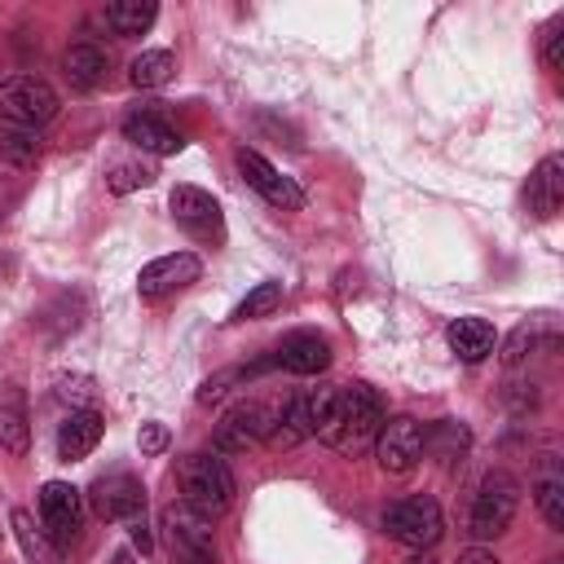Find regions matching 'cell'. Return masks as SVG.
<instances>
[{"instance_id": "cell-9", "label": "cell", "mask_w": 564, "mask_h": 564, "mask_svg": "<svg viewBox=\"0 0 564 564\" xmlns=\"http://www.w3.org/2000/svg\"><path fill=\"white\" fill-rule=\"evenodd\" d=\"M167 203H172V220H176L189 238H198V242H220V238H225L220 203H216L207 189H198V185H176Z\"/></svg>"}, {"instance_id": "cell-34", "label": "cell", "mask_w": 564, "mask_h": 564, "mask_svg": "<svg viewBox=\"0 0 564 564\" xmlns=\"http://www.w3.org/2000/svg\"><path fill=\"white\" fill-rule=\"evenodd\" d=\"M458 564H498V555H494V551H485V546H471V551H463V555H458Z\"/></svg>"}, {"instance_id": "cell-28", "label": "cell", "mask_w": 564, "mask_h": 564, "mask_svg": "<svg viewBox=\"0 0 564 564\" xmlns=\"http://www.w3.org/2000/svg\"><path fill=\"white\" fill-rule=\"evenodd\" d=\"M538 511H542V520L551 524V529H564V485L551 476V480H538Z\"/></svg>"}, {"instance_id": "cell-32", "label": "cell", "mask_w": 564, "mask_h": 564, "mask_svg": "<svg viewBox=\"0 0 564 564\" xmlns=\"http://www.w3.org/2000/svg\"><path fill=\"white\" fill-rule=\"evenodd\" d=\"M141 454H163L167 449V427L163 423H141Z\"/></svg>"}, {"instance_id": "cell-24", "label": "cell", "mask_w": 564, "mask_h": 564, "mask_svg": "<svg viewBox=\"0 0 564 564\" xmlns=\"http://www.w3.org/2000/svg\"><path fill=\"white\" fill-rule=\"evenodd\" d=\"M172 75H176V57L167 48H150V53L132 57V66H128L132 88H163Z\"/></svg>"}, {"instance_id": "cell-18", "label": "cell", "mask_w": 564, "mask_h": 564, "mask_svg": "<svg viewBox=\"0 0 564 564\" xmlns=\"http://www.w3.org/2000/svg\"><path fill=\"white\" fill-rule=\"evenodd\" d=\"M62 70H66V84L75 93H93L106 84V70H110V57L97 48V44H70L62 53Z\"/></svg>"}, {"instance_id": "cell-13", "label": "cell", "mask_w": 564, "mask_h": 564, "mask_svg": "<svg viewBox=\"0 0 564 564\" xmlns=\"http://www.w3.org/2000/svg\"><path fill=\"white\" fill-rule=\"evenodd\" d=\"M198 273H203L198 256H189V251H172V256L150 260V264L137 273V291H141L145 300H159V295H167V291H181V286L198 282Z\"/></svg>"}, {"instance_id": "cell-5", "label": "cell", "mask_w": 564, "mask_h": 564, "mask_svg": "<svg viewBox=\"0 0 564 564\" xmlns=\"http://www.w3.org/2000/svg\"><path fill=\"white\" fill-rule=\"evenodd\" d=\"M163 542L172 564H220L216 542H212V520L189 511L185 502H172L163 511Z\"/></svg>"}, {"instance_id": "cell-19", "label": "cell", "mask_w": 564, "mask_h": 564, "mask_svg": "<svg viewBox=\"0 0 564 564\" xmlns=\"http://www.w3.org/2000/svg\"><path fill=\"white\" fill-rule=\"evenodd\" d=\"M445 339H449V348L463 357V361H485L489 352H494V344H498V335H494V326L485 322V317H454L449 322V330H445Z\"/></svg>"}, {"instance_id": "cell-16", "label": "cell", "mask_w": 564, "mask_h": 564, "mask_svg": "<svg viewBox=\"0 0 564 564\" xmlns=\"http://www.w3.org/2000/svg\"><path fill=\"white\" fill-rule=\"evenodd\" d=\"M524 198H529V212H533L538 220H551V216L564 207V159H560V154H546V159L538 163V172L529 176Z\"/></svg>"}, {"instance_id": "cell-1", "label": "cell", "mask_w": 564, "mask_h": 564, "mask_svg": "<svg viewBox=\"0 0 564 564\" xmlns=\"http://www.w3.org/2000/svg\"><path fill=\"white\" fill-rule=\"evenodd\" d=\"M379 423H383V397L370 388V383H335V401L317 427V436L335 449V454H366L379 436Z\"/></svg>"}, {"instance_id": "cell-26", "label": "cell", "mask_w": 564, "mask_h": 564, "mask_svg": "<svg viewBox=\"0 0 564 564\" xmlns=\"http://www.w3.org/2000/svg\"><path fill=\"white\" fill-rule=\"evenodd\" d=\"M282 304V282H256L247 291V300L234 308V322H251V317H269Z\"/></svg>"}, {"instance_id": "cell-4", "label": "cell", "mask_w": 564, "mask_h": 564, "mask_svg": "<svg viewBox=\"0 0 564 564\" xmlns=\"http://www.w3.org/2000/svg\"><path fill=\"white\" fill-rule=\"evenodd\" d=\"M383 533L410 551H432L445 533V516L436 507V498L427 494H414V498H397L388 511H383Z\"/></svg>"}, {"instance_id": "cell-7", "label": "cell", "mask_w": 564, "mask_h": 564, "mask_svg": "<svg viewBox=\"0 0 564 564\" xmlns=\"http://www.w3.org/2000/svg\"><path fill=\"white\" fill-rule=\"evenodd\" d=\"M79 524H84V502H79V489L66 485V480H48L40 489V529L53 546H70L79 538Z\"/></svg>"}, {"instance_id": "cell-3", "label": "cell", "mask_w": 564, "mask_h": 564, "mask_svg": "<svg viewBox=\"0 0 564 564\" xmlns=\"http://www.w3.org/2000/svg\"><path fill=\"white\" fill-rule=\"evenodd\" d=\"M516 507H520V480L511 471H489L471 498V511H467V533L476 542H489L498 533L511 529L516 520Z\"/></svg>"}, {"instance_id": "cell-10", "label": "cell", "mask_w": 564, "mask_h": 564, "mask_svg": "<svg viewBox=\"0 0 564 564\" xmlns=\"http://www.w3.org/2000/svg\"><path fill=\"white\" fill-rule=\"evenodd\" d=\"M238 172H242V181H247L269 207H278V212H300V207H304V189H300L291 176H282L264 154L238 150Z\"/></svg>"}, {"instance_id": "cell-29", "label": "cell", "mask_w": 564, "mask_h": 564, "mask_svg": "<svg viewBox=\"0 0 564 564\" xmlns=\"http://www.w3.org/2000/svg\"><path fill=\"white\" fill-rule=\"evenodd\" d=\"M150 181H154V167H145V163H115L110 176H106L110 194H128V189H141Z\"/></svg>"}, {"instance_id": "cell-37", "label": "cell", "mask_w": 564, "mask_h": 564, "mask_svg": "<svg viewBox=\"0 0 564 564\" xmlns=\"http://www.w3.org/2000/svg\"><path fill=\"white\" fill-rule=\"evenodd\" d=\"M410 564H432V560H427V555H414V560H410Z\"/></svg>"}, {"instance_id": "cell-36", "label": "cell", "mask_w": 564, "mask_h": 564, "mask_svg": "<svg viewBox=\"0 0 564 564\" xmlns=\"http://www.w3.org/2000/svg\"><path fill=\"white\" fill-rule=\"evenodd\" d=\"M110 564H132V555H128V551H119V555H115Z\"/></svg>"}, {"instance_id": "cell-21", "label": "cell", "mask_w": 564, "mask_h": 564, "mask_svg": "<svg viewBox=\"0 0 564 564\" xmlns=\"http://www.w3.org/2000/svg\"><path fill=\"white\" fill-rule=\"evenodd\" d=\"M154 18H159V4H154V0H115V4H106V26H110L119 40L145 35V31L154 26Z\"/></svg>"}, {"instance_id": "cell-8", "label": "cell", "mask_w": 564, "mask_h": 564, "mask_svg": "<svg viewBox=\"0 0 564 564\" xmlns=\"http://www.w3.org/2000/svg\"><path fill=\"white\" fill-rule=\"evenodd\" d=\"M375 454H379V467L388 476H410L423 458V427L405 414L397 419H383L379 423V436H375Z\"/></svg>"}, {"instance_id": "cell-31", "label": "cell", "mask_w": 564, "mask_h": 564, "mask_svg": "<svg viewBox=\"0 0 564 564\" xmlns=\"http://www.w3.org/2000/svg\"><path fill=\"white\" fill-rule=\"evenodd\" d=\"M242 375H247V370H220V375H212V379L198 388V401H203V405L220 401V397L229 392V383H234V379H242Z\"/></svg>"}, {"instance_id": "cell-14", "label": "cell", "mask_w": 564, "mask_h": 564, "mask_svg": "<svg viewBox=\"0 0 564 564\" xmlns=\"http://www.w3.org/2000/svg\"><path fill=\"white\" fill-rule=\"evenodd\" d=\"M123 137H128L137 150H150V154H176V150L185 145L181 132L163 119L159 101L145 106V110H137V115H128V119H123Z\"/></svg>"}, {"instance_id": "cell-17", "label": "cell", "mask_w": 564, "mask_h": 564, "mask_svg": "<svg viewBox=\"0 0 564 564\" xmlns=\"http://www.w3.org/2000/svg\"><path fill=\"white\" fill-rule=\"evenodd\" d=\"M278 366H286L291 375H322L330 366V344L317 330H295V335L282 339Z\"/></svg>"}, {"instance_id": "cell-15", "label": "cell", "mask_w": 564, "mask_h": 564, "mask_svg": "<svg viewBox=\"0 0 564 564\" xmlns=\"http://www.w3.org/2000/svg\"><path fill=\"white\" fill-rule=\"evenodd\" d=\"M101 432H106V419H101L93 405H84V410H70V414H66V423L57 427V458H62V463L88 458V454L97 449Z\"/></svg>"}, {"instance_id": "cell-27", "label": "cell", "mask_w": 564, "mask_h": 564, "mask_svg": "<svg viewBox=\"0 0 564 564\" xmlns=\"http://www.w3.org/2000/svg\"><path fill=\"white\" fill-rule=\"evenodd\" d=\"M13 529H18V542H22V551L35 560V564H53V551H48V538L35 529V520L26 516V511H13Z\"/></svg>"}, {"instance_id": "cell-2", "label": "cell", "mask_w": 564, "mask_h": 564, "mask_svg": "<svg viewBox=\"0 0 564 564\" xmlns=\"http://www.w3.org/2000/svg\"><path fill=\"white\" fill-rule=\"evenodd\" d=\"M176 485H181V502L207 520L225 516L234 507V494H238L234 471L220 454H185L176 463Z\"/></svg>"}, {"instance_id": "cell-23", "label": "cell", "mask_w": 564, "mask_h": 564, "mask_svg": "<svg viewBox=\"0 0 564 564\" xmlns=\"http://www.w3.org/2000/svg\"><path fill=\"white\" fill-rule=\"evenodd\" d=\"M0 445H4L9 454H26V445H31L22 392H4V397H0Z\"/></svg>"}, {"instance_id": "cell-33", "label": "cell", "mask_w": 564, "mask_h": 564, "mask_svg": "<svg viewBox=\"0 0 564 564\" xmlns=\"http://www.w3.org/2000/svg\"><path fill=\"white\" fill-rule=\"evenodd\" d=\"M533 344H538V335H533L529 326H520V330L511 335V344H507V352H502V357L516 366V361H524V357H529V348H533Z\"/></svg>"}, {"instance_id": "cell-11", "label": "cell", "mask_w": 564, "mask_h": 564, "mask_svg": "<svg viewBox=\"0 0 564 564\" xmlns=\"http://www.w3.org/2000/svg\"><path fill=\"white\" fill-rule=\"evenodd\" d=\"M269 427H273V405H264V401H242V405H234V410L220 419V427H216V449H220V454H242V449H251L256 441H264Z\"/></svg>"}, {"instance_id": "cell-6", "label": "cell", "mask_w": 564, "mask_h": 564, "mask_svg": "<svg viewBox=\"0 0 564 564\" xmlns=\"http://www.w3.org/2000/svg\"><path fill=\"white\" fill-rule=\"evenodd\" d=\"M53 115H57L53 84H44L35 75H9V79H0V119L26 123V128H44Z\"/></svg>"}, {"instance_id": "cell-12", "label": "cell", "mask_w": 564, "mask_h": 564, "mask_svg": "<svg viewBox=\"0 0 564 564\" xmlns=\"http://www.w3.org/2000/svg\"><path fill=\"white\" fill-rule=\"evenodd\" d=\"M88 498H93V511H97L101 520H123V524H132V520L145 516V489H141L132 476H123V471L101 476Z\"/></svg>"}, {"instance_id": "cell-22", "label": "cell", "mask_w": 564, "mask_h": 564, "mask_svg": "<svg viewBox=\"0 0 564 564\" xmlns=\"http://www.w3.org/2000/svg\"><path fill=\"white\" fill-rule=\"evenodd\" d=\"M44 141H40V128H26V123H13V119H0V159H9L13 167H31L40 159Z\"/></svg>"}, {"instance_id": "cell-35", "label": "cell", "mask_w": 564, "mask_h": 564, "mask_svg": "<svg viewBox=\"0 0 564 564\" xmlns=\"http://www.w3.org/2000/svg\"><path fill=\"white\" fill-rule=\"evenodd\" d=\"M128 529H132V542H137L141 551H150V546H154V542H150V529H145V516H141V520H132Z\"/></svg>"}, {"instance_id": "cell-30", "label": "cell", "mask_w": 564, "mask_h": 564, "mask_svg": "<svg viewBox=\"0 0 564 564\" xmlns=\"http://www.w3.org/2000/svg\"><path fill=\"white\" fill-rule=\"evenodd\" d=\"M542 66L546 70H560L564 66V13L551 18V26L542 31Z\"/></svg>"}, {"instance_id": "cell-25", "label": "cell", "mask_w": 564, "mask_h": 564, "mask_svg": "<svg viewBox=\"0 0 564 564\" xmlns=\"http://www.w3.org/2000/svg\"><path fill=\"white\" fill-rule=\"evenodd\" d=\"M423 449H432V454H436V458L449 467V463H458V458H463V449H467V432H463L458 423L441 419V423H436V427L423 436Z\"/></svg>"}, {"instance_id": "cell-20", "label": "cell", "mask_w": 564, "mask_h": 564, "mask_svg": "<svg viewBox=\"0 0 564 564\" xmlns=\"http://www.w3.org/2000/svg\"><path fill=\"white\" fill-rule=\"evenodd\" d=\"M304 436H313V427H308V410H304V392H295V397H286L282 405H273V427H269V445L273 449H291V445H300Z\"/></svg>"}]
</instances>
